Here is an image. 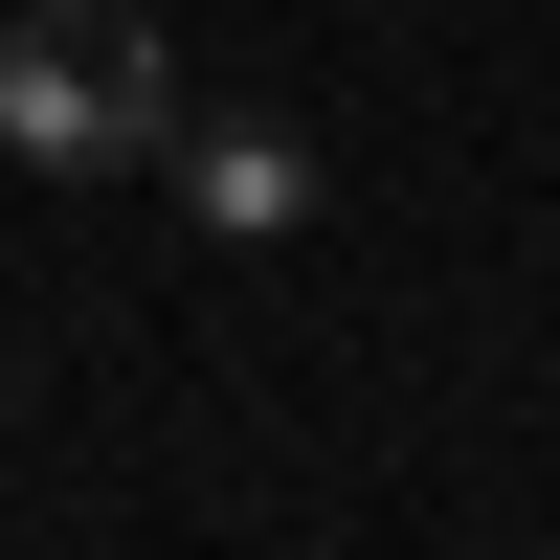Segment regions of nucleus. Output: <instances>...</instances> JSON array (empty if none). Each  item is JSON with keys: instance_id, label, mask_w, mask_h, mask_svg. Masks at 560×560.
<instances>
[{"instance_id": "1", "label": "nucleus", "mask_w": 560, "mask_h": 560, "mask_svg": "<svg viewBox=\"0 0 560 560\" xmlns=\"http://www.w3.org/2000/svg\"><path fill=\"white\" fill-rule=\"evenodd\" d=\"M158 135H179V45L135 23V0H23V23H0V158L135 179Z\"/></svg>"}, {"instance_id": "2", "label": "nucleus", "mask_w": 560, "mask_h": 560, "mask_svg": "<svg viewBox=\"0 0 560 560\" xmlns=\"http://www.w3.org/2000/svg\"><path fill=\"white\" fill-rule=\"evenodd\" d=\"M158 158H179V202H202V247H292L314 224V135H269V113H179Z\"/></svg>"}]
</instances>
